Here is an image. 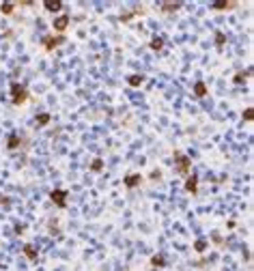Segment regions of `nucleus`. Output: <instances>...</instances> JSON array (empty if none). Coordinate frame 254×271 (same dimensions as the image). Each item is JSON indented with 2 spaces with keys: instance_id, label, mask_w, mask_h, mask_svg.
<instances>
[{
  "instance_id": "obj_1",
  "label": "nucleus",
  "mask_w": 254,
  "mask_h": 271,
  "mask_svg": "<svg viewBox=\"0 0 254 271\" xmlns=\"http://www.w3.org/2000/svg\"><path fill=\"white\" fill-rule=\"evenodd\" d=\"M11 93H13V103H17V106L24 103L26 97H28V95H26V88L19 86V84H13V86H11Z\"/></svg>"
},
{
  "instance_id": "obj_2",
  "label": "nucleus",
  "mask_w": 254,
  "mask_h": 271,
  "mask_svg": "<svg viewBox=\"0 0 254 271\" xmlns=\"http://www.w3.org/2000/svg\"><path fill=\"white\" fill-rule=\"evenodd\" d=\"M174 161H177V166H179V172H183V174L190 170V157L181 155V153H174Z\"/></svg>"
},
{
  "instance_id": "obj_3",
  "label": "nucleus",
  "mask_w": 254,
  "mask_h": 271,
  "mask_svg": "<svg viewBox=\"0 0 254 271\" xmlns=\"http://www.w3.org/2000/svg\"><path fill=\"white\" fill-rule=\"evenodd\" d=\"M50 196H52V200H54L58 207H65V198H67V191H65V189H54Z\"/></svg>"
},
{
  "instance_id": "obj_4",
  "label": "nucleus",
  "mask_w": 254,
  "mask_h": 271,
  "mask_svg": "<svg viewBox=\"0 0 254 271\" xmlns=\"http://www.w3.org/2000/svg\"><path fill=\"white\" fill-rule=\"evenodd\" d=\"M63 41H65V37H45V39H43V45L48 47V50H54V47L60 45Z\"/></svg>"
},
{
  "instance_id": "obj_5",
  "label": "nucleus",
  "mask_w": 254,
  "mask_h": 271,
  "mask_svg": "<svg viewBox=\"0 0 254 271\" xmlns=\"http://www.w3.org/2000/svg\"><path fill=\"white\" fill-rule=\"evenodd\" d=\"M67 24H69V15H60V17H56V19H54V30H65Z\"/></svg>"
},
{
  "instance_id": "obj_6",
  "label": "nucleus",
  "mask_w": 254,
  "mask_h": 271,
  "mask_svg": "<svg viewBox=\"0 0 254 271\" xmlns=\"http://www.w3.org/2000/svg\"><path fill=\"white\" fill-rule=\"evenodd\" d=\"M140 181H142L140 174H127V177H125V185H127V187H136Z\"/></svg>"
},
{
  "instance_id": "obj_7",
  "label": "nucleus",
  "mask_w": 254,
  "mask_h": 271,
  "mask_svg": "<svg viewBox=\"0 0 254 271\" xmlns=\"http://www.w3.org/2000/svg\"><path fill=\"white\" fill-rule=\"evenodd\" d=\"M185 189H188V191H192V194H196V189H198V179H196V174H192V177L188 179Z\"/></svg>"
},
{
  "instance_id": "obj_8",
  "label": "nucleus",
  "mask_w": 254,
  "mask_h": 271,
  "mask_svg": "<svg viewBox=\"0 0 254 271\" xmlns=\"http://www.w3.org/2000/svg\"><path fill=\"white\" fill-rule=\"evenodd\" d=\"M63 7L60 0H45V9H50V11H58Z\"/></svg>"
},
{
  "instance_id": "obj_9",
  "label": "nucleus",
  "mask_w": 254,
  "mask_h": 271,
  "mask_svg": "<svg viewBox=\"0 0 254 271\" xmlns=\"http://www.w3.org/2000/svg\"><path fill=\"white\" fill-rule=\"evenodd\" d=\"M194 90H196V95H198V97H205V93H207V86H205L202 82H198V84L194 86Z\"/></svg>"
},
{
  "instance_id": "obj_10",
  "label": "nucleus",
  "mask_w": 254,
  "mask_h": 271,
  "mask_svg": "<svg viewBox=\"0 0 254 271\" xmlns=\"http://www.w3.org/2000/svg\"><path fill=\"white\" fill-rule=\"evenodd\" d=\"M142 82H144L142 76H131V78H129V84H131V86H140Z\"/></svg>"
},
{
  "instance_id": "obj_11",
  "label": "nucleus",
  "mask_w": 254,
  "mask_h": 271,
  "mask_svg": "<svg viewBox=\"0 0 254 271\" xmlns=\"http://www.w3.org/2000/svg\"><path fill=\"white\" fill-rule=\"evenodd\" d=\"M24 254H26L28 258H37V254H35V248H32L30 243H28V245H24Z\"/></svg>"
},
{
  "instance_id": "obj_12",
  "label": "nucleus",
  "mask_w": 254,
  "mask_h": 271,
  "mask_svg": "<svg viewBox=\"0 0 254 271\" xmlns=\"http://www.w3.org/2000/svg\"><path fill=\"white\" fill-rule=\"evenodd\" d=\"M161 45H164V41L157 37V39H153V41H151V50H161Z\"/></svg>"
},
{
  "instance_id": "obj_13",
  "label": "nucleus",
  "mask_w": 254,
  "mask_h": 271,
  "mask_svg": "<svg viewBox=\"0 0 254 271\" xmlns=\"http://www.w3.org/2000/svg\"><path fill=\"white\" fill-rule=\"evenodd\" d=\"M37 123H39V125H48V123H50V114H39Z\"/></svg>"
},
{
  "instance_id": "obj_14",
  "label": "nucleus",
  "mask_w": 254,
  "mask_h": 271,
  "mask_svg": "<svg viewBox=\"0 0 254 271\" xmlns=\"http://www.w3.org/2000/svg\"><path fill=\"white\" fill-rule=\"evenodd\" d=\"M215 9H230V7H235V2H213Z\"/></svg>"
},
{
  "instance_id": "obj_15",
  "label": "nucleus",
  "mask_w": 254,
  "mask_h": 271,
  "mask_svg": "<svg viewBox=\"0 0 254 271\" xmlns=\"http://www.w3.org/2000/svg\"><path fill=\"white\" fill-rule=\"evenodd\" d=\"M161 9H164V11H174V9H179V2H166Z\"/></svg>"
},
{
  "instance_id": "obj_16",
  "label": "nucleus",
  "mask_w": 254,
  "mask_h": 271,
  "mask_svg": "<svg viewBox=\"0 0 254 271\" xmlns=\"http://www.w3.org/2000/svg\"><path fill=\"white\" fill-rule=\"evenodd\" d=\"M17 144H19V138H17V136H11V138H9V149H15Z\"/></svg>"
},
{
  "instance_id": "obj_17",
  "label": "nucleus",
  "mask_w": 254,
  "mask_h": 271,
  "mask_svg": "<svg viewBox=\"0 0 254 271\" xmlns=\"http://www.w3.org/2000/svg\"><path fill=\"white\" fill-rule=\"evenodd\" d=\"M151 265H157V267H161V265H164V258H161V256H153V258H151Z\"/></svg>"
},
{
  "instance_id": "obj_18",
  "label": "nucleus",
  "mask_w": 254,
  "mask_h": 271,
  "mask_svg": "<svg viewBox=\"0 0 254 271\" xmlns=\"http://www.w3.org/2000/svg\"><path fill=\"white\" fill-rule=\"evenodd\" d=\"M2 13H7V15H9V13H13V5H11V2L2 5Z\"/></svg>"
},
{
  "instance_id": "obj_19",
  "label": "nucleus",
  "mask_w": 254,
  "mask_h": 271,
  "mask_svg": "<svg viewBox=\"0 0 254 271\" xmlns=\"http://www.w3.org/2000/svg\"><path fill=\"white\" fill-rule=\"evenodd\" d=\"M252 114H254V110H252V108H248V110L243 112V118H246V120H252Z\"/></svg>"
},
{
  "instance_id": "obj_20",
  "label": "nucleus",
  "mask_w": 254,
  "mask_h": 271,
  "mask_svg": "<svg viewBox=\"0 0 254 271\" xmlns=\"http://www.w3.org/2000/svg\"><path fill=\"white\" fill-rule=\"evenodd\" d=\"M101 166H103V161H101V159H95V161H93V170H95V172H97V170H101Z\"/></svg>"
},
{
  "instance_id": "obj_21",
  "label": "nucleus",
  "mask_w": 254,
  "mask_h": 271,
  "mask_svg": "<svg viewBox=\"0 0 254 271\" xmlns=\"http://www.w3.org/2000/svg\"><path fill=\"white\" fill-rule=\"evenodd\" d=\"M246 80V73H237V76H235V84H241Z\"/></svg>"
},
{
  "instance_id": "obj_22",
  "label": "nucleus",
  "mask_w": 254,
  "mask_h": 271,
  "mask_svg": "<svg viewBox=\"0 0 254 271\" xmlns=\"http://www.w3.org/2000/svg\"><path fill=\"white\" fill-rule=\"evenodd\" d=\"M205 248H207V243H205V241H196V250H198V252H202Z\"/></svg>"
},
{
  "instance_id": "obj_23",
  "label": "nucleus",
  "mask_w": 254,
  "mask_h": 271,
  "mask_svg": "<svg viewBox=\"0 0 254 271\" xmlns=\"http://www.w3.org/2000/svg\"><path fill=\"white\" fill-rule=\"evenodd\" d=\"M215 43H218V45H222V43H224V35H222V32H218V35H215Z\"/></svg>"
}]
</instances>
